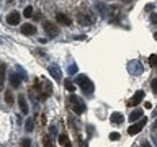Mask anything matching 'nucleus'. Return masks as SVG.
<instances>
[{
	"label": "nucleus",
	"instance_id": "nucleus-1",
	"mask_svg": "<svg viewBox=\"0 0 157 147\" xmlns=\"http://www.w3.org/2000/svg\"><path fill=\"white\" fill-rule=\"evenodd\" d=\"M75 83L82 88V92L85 93V95H92V93H93V88H95V87H93V82L87 75H77Z\"/></svg>",
	"mask_w": 157,
	"mask_h": 147
},
{
	"label": "nucleus",
	"instance_id": "nucleus-2",
	"mask_svg": "<svg viewBox=\"0 0 157 147\" xmlns=\"http://www.w3.org/2000/svg\"><path fill=\"white\" fill-rule=\"evenodd\" d=\"M69 101H71V105H72L74 113H77V115H82V113L85 111V103H83L80 98H77L75 95H72L71 98H69Z\"/></svg>",
	"mask_w": 157,
	"mask_h": 147
},
{
	"label": "nucleus",
	"instance_id": "nucleus-3",
	"mask_svg": "<svg viewBox=\"0 0 157 147\" xmlns=\"http://www.w3.org/2000/svg\"><path fill=\"white\" fill-rule=\"evenodd\" d=\"M146 123H147L146 118H141V119L137 121V123H134V124H131V127L128 129V134H129V136H136L137 132H141V129L146 126Z\"/></svg>",
	"mask_w": 157,
	"mask_h": 147
},
{
	"label": "nucleus",
	"instance_id": "nucleus-4",
	"mask_svg": "<svg viewBox=\"0 0 157 147\" xmlns=\"http://www.w3.org/2000/svg\"><path fill=\"white\" fill-rule=\"evenodd\" d=\"M142 100H144V92H142V90H137L134 95H132L131 100L128 101V106H137Z\"/></svg>",
	"mask_w": 157,
	"mask_h": 147
},
{
	"label": "nucleus",
	"instance_id": "nucleus-5",
	"mask_svg": "<svg viewBox=\"0 0 157 147\" xmlns=\"http://www.w3.org/2000/svg\"><path fill=\"white\" fill-rule=\"evenodd\" d=\"M18 106H20V111H21L23 115H28L29 108H28V103H26L25 95H18Z\"/></svg>",
	"mask_w": 157,
	"mask_h": 147
},
{
	"label": "nucleus",
	"instance_id": "nucleus-6",
	"mask_svg": "<svg viewBox=\"0 0 157 147\" xmlns=\"http://www.w3.org/2000/svg\"><path fill=\"white\" fill-rule=\"evenodd\" d=\"M21 78H23V75H18L17 72H12V74H10V83H12V87L18 88L20 85H21Z\"/></svg>",
	"mask_w": 157,
	"mask_h": 147
},
{
	"label": "nucleus",
	"instance_id": "nucleus-7",
	"mask_svg": "<svg viewBox=\"0 0 157 147\" xmlns=\"http://www.w3.org/2000/svg\"><path fill=\"white\" fill-rule=\"evenodd\" d=\"M43 26H44V29H46L48 34H59V28L54 23H51V21H44Z\"/></svg>",
	"mask_w": 157,
	"mask_h": 147
},
{
	"label": "nucleus",
	"instance_id": "nucleus-8",
	"mask_svg": "<svg viewBox=\"0 0 157 147\" xmlns=\"http://www.w3.org/2000/svg\"><path fill=\"white\" fill-rule=\"evenodd\" d=\"M49 74H51V77H52L56 82H59V80H61V75H62V72H61V69H59L57 66H51V67H49Z\"/></svg>",
	"mask_w": 157,
	"mask_h": 147
},
{
	"label": "nucleus",
	"instance_id": "nucleus-9",
	"mask_svg": "<svg viewBox=\"0 0 157 147\" xmlns=\"http://www.w3.org/2000/svg\"><path fill=\"white\" fill-rule=\"evenodd\" d=\"M7 23H8V24H12V26L18 24V23H20V13H17V12L10 13L8 17H7Z\"/></svg>",
	"mask_w": 157,
	"mask_h": 147
},
{
	"label": "nucleus",
	"instance_id": "nucleus-10",
	"mask_svg": "<svg viewBox=\"0 0 157 147\" xmlns=\"http://www.w3.org/2000/svg\"><path fill=\"white\" fill-rule=\"evenodd\" d=\"M56 21L61 23V24H66V26H69V24H71V18H69L67 15H64V13H57V15H56Z\"/></svg>",
	"mask_w": 157,
	"mask_h": 147
},
{
	"label": "nucleus",
	"instance_id": "nucleus-11",
	"mask_svg": "<svg viewBox=\"0 0 157 147\" xmlns=\"http://www.w3.org/2000/svg\"><path fill=\"white\" fill-rule=\"evenodd\" d=\"M21 33L23 34H34V33H36V26L31 24V23H26V24H23V26H21Z\"/></svg>",
	"mask_w": 157,
	"mask_h": 147
},
{
	"label": "nucleus",
	"instance_id": "nucleus-12",
	"mask_svg": "<svg viewBox=\"0 0 157 147\" xmlns=\"http://www.w3.org/2000/svg\"><path fill=\"white\" fill-rule=\"evenodd\" d=\"M77 20H78V23H80V24H83V26H87V24L92 23V18L88 17V15H85V13H78Z\"/></svg>",
	"mask_w": 157,
	"mask_h": 147
},
{
	"label": "nucleus",
	"instance_id": "nucleus-13",
	"mask_svg": "<svg viewBox=\"0 0 157 147\" xmlns=\"http://www.w3.org/2000/svg\"><path fill=\"white\" fill-rule=\"evenodd\" d=\"M110 119H111V123H113V124H121V123H123V119H124V118H123V115H121V113H113V115L110 116Z\"/></svg>",
	"mask_w": 157,
	"mask_h": 147
},
{
	"label": "nucleus",
	"instance_id": "nucleus-14",
	"mask_svg": "<svg viewBox=\"0 0 157 147\" xmlns=\"http://www.w3.org/2000/svg\"><path fill=\"white\" fill-rule=\"evenodd\" d=\"M57 141H59V145H71V141H69V137L66 134H59Z\"/></svg>",
	"mask_w": 157,
	"mask_h": 147
},
{
	"label": "nucleus",
	"instance_id": "nucleus-15",
	"mask_svg": "<svg viewBox=\"0 0 157 147\" xmlns=\"http://www.w3.org/2000/svg\"><path fill=\"white\" fill-rule=\"evenodd\" d=\"M25 129H26L28 132H31L34 129V119L33 118H28L26 119V123H25Z\"/></svg>",
	"mask_w": 157,
	"mask_h": 147
},
{
	"label": "nucleus",
	"instance_id": "nucleus-16",
	"mask_svg": "<svg viewBox=\"0 0 157 147\" xmlns=\"http://www.w3.org/2000/svg\"><path fill=\"white\" fill-rule=\"evenodd\" d=\"M141 115H142V111H141V110L132 111L131 115H129V121H131V123H134L136 119H139V118H141Z\"/></svg>",
	"mask_w": 157,
	"mask_h": 147
},
{
	"label": "nucleus",
	"instance_id": "nucleus-17",
	"mask_svg": "<svg viewBox=\"0 0 157 147\" xmlns=\"http://www.w3.org/2000/svg\"><path fill=\"white\" fill-rule=\"evenodd\" d=\"M5 101H7V105H13V93H12V90L5 92Z\"/></svg>",
	"mask_w": 157,
	"mask_h": 147
},
{
	"label": "nucleus",
	"instance_id": "nucleus-18",
	"mask_svg": "<svg viewBox=\"0 0 157 147\" xmlns=\"http://www.w3.org/2000/svg\"><path fill=\"white\" fill-rule=\"evenodd\" d=\"M64 87H66V90H69V92H75V85H74L71 80H66V82H64Z\"/></svg>",
	"mask_w": 157,
	"mask_h": 147
},
{
	"label": "nucleus",
	"instance_id": "nucleus-19",
	"mask_svg": "<svg viewBox=\"0 0 157 147\" xmlns=\"http://www.w3.org/2000/svg\"><path fill=\"white\" fill-rule=\"evenodd\" d=\"M149 64L152 67L157 66V54H151V56H149Z\"/></svg>",
	"mask_w": 157,
	"mask_h": 147
},
{
	"label": "nucleus",
	"instance_id": "nucleus-20",
	"mask_svg": "<svg viewBox=\"0 0 157 147\" xmlns=\"http://www.w3.org/2000/svg\"><path fill=\"white\" fill-rule=\"evenodd\" d=\"M23 15H25V17H26V18H29V17H31V15H33V7H29V5H28V7L23 10Z\"/></svg>",
	"mask_w": 157,
	"mask_h": 147
},
{
	"label": "nucleus",
	"instance_id": "nucleus-21",
	"mask_svg": "<svg viewBox=\"0 0 157 147\" xmlns=\"http://www.w3.org/2000/svg\"><path fill=\"white\" fill-rule=\"evenodd\" d=\"M5 72H7V66L0 64V78H3V80H5Z\"/></svg>",
	"mask_w": 157,
	"mask_h": 147
},
{
	"label": "nucleus",
	"instance_id": "nucleus-22",
	"mask_svg": "<svg viewBox=\"0 0 157 147\" xmlns=\"http://www.w3.org/2000/svg\"><path fill=\"white\" fill-rule=\"evenodd\" d=\"M110 139H111V141H118V139H120V132H111V134H110Z\"/></svg>",
	"mask_w": 157,
	"mask_h": 147
},
{
	"label": "nucleus",
	"instance_id": "nucleus-23",
	"mask_svg": "<svg viewBox=\"0 0 157 147\" xmlns=\"http://www.w3.org/2000/svg\"><path fill=\"white\" fill-rule=\"evenodd\" d=\"M151 87H152V92H154V93H157V80H155V78L151 82Z\"/></svg>",
	"mask_w": 157,
	"mask_h": 147
},
{
	"label": "nucleus",
	"instance_id": "nucleus-24",
	"mask_svg": "<svg viewBox=\"0 0 157 147\" xmlns=\"http://www.w3.org/2000/svg\"><path fill=\"white\" fill-rule=\"evenodd\" d=\"M151 23H152V24H157V13L151 15Z\"/></svg>",
	"mask_w": 157,
	"mask_h": 147
},
{
	"label": "nucleus",
	"instance_id": "nucleus-25",
	"mask_svg": "<svg viewBox=\"0 0 157 147\" xmlns=\"http://www.w3.org/2000/svg\"><path fill=\"white\" fill-rule=\"evenodd\" d=\"M43 144L46 145V147H49V145H51V139H49V137L46 136V137H44V142H43Z\"/></svg>",
	"mask_w": 157,
	"mask_h": 147
},
{
	"label": "nucleus",
	"instance_id": "nucleus-26",
	"mask_svg": "<svg viewBox=\"0 0 157 147\" xmlns=\"http://www.w3.org/2000/svg\"><path fill=\"white\" fill-rule=\"evenodd\" d=\"M29 144H31V142H29V139H23V141H21V145H29Z\"/></svg>",
	"mask_w": 157,
	"mask_h": 147
},
{
	"label": "nucleus",
	"instance_id": "nucleus-27",
	"mask_svg": "<svg viewBox=\"0 0 157 147\" xmlns=\"http://www.w3.org/2000/svg\"><path fill=\"white\" fill-rule=\"evenodd\" d=\"M75 70H77V67H75V66H71V67H69V72H71V74H74Z\"/></svg>",
	"mask_w": 157,
	"mask_h": 147
},
{
	"label": "nucleus",
	"instance_id": "nucleus-28",
	"mask_svg": "<svg viewBox=\"0 0 157 147\" xmlns=\"http://www.w3.org/2000/svg\"><path fill=\"white\" fill-rule=\"evenodd\" d=\"M154 129H155V131H157V121H155V123H154Z\"/></svg>",
	"mask_w": 157,
	"mask_h": 147
},
{
	"label": "nucleus",
	"instance_id": "nucleus-29",
	"mask_svg": "<svg viewBox=\"0 0 157 147\" xmlns=\"http://www.w3.org/2000/svg\"><path fill=\"white\" fill-rule=\"evenodd\" d=\"M154 39H155V41H157V31L154 33Z\"/></svg>",
	"mask_w": 157,
	"mask_h": 147
},
{
	"label": "nucleus",
	"instance_id": "nucleus-30",
	"mask_svg": "<svg viewBox=\"0 0 157 147\" xmlns=\"http://www.w3.org/2000/svg\"><path fill=\"white\" fill-rule=\"evenodd\" d=\"M123 2H131V0H123Z\"/></svg>",
	"mask_w": 157,
	"mask_h": 147
},
{
	"label": "nucleus",
	"instance_id": "nucleus-31",
	"mask_svg": "<svg viewBox=\"0 0 157 147\" xmlns=\"http://www.w3.org/2000/svg\"><path fill=\"white\" fill-rule=\"evenodd\" d=\"M106 2H111V0H106Z\"/></svg>",
	"mask_w": 157,
	"mask_h": 147
}]
</instances>
